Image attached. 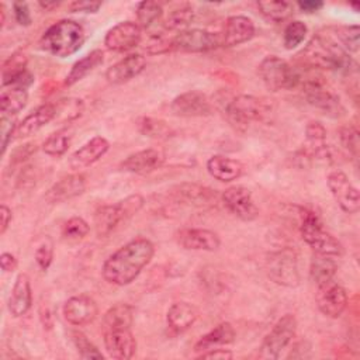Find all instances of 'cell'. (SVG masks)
<instances>
[{
  "label": "cell",
  "mask_w": 360,
  "mask_h": 360,
  "mask_svg": "<svg viewBox=\"0 0 360 360\" xmlns=\"http://www.w3.org/2000/svg\"><path fill=\"white\" fill-rule=\"evenodd\" d=\"M266 273L269 278L283 287L294 288L300 284L298 256L294 249L283 248L271 252L266 259Z\"/></svg>",
  "instance_id": "8"
},
{
  "label": "cell",
  "mask_w": 360,
  "mask_h": 360,
  "mask_svg": "<svg viewBox=\"0 0 360 360\" xmlns=\"http://www.w3.org/2000/svg\"><path fill=\"white\" fill-rule=\"evenodd\" d=\"M104 335V347L110 357L118 360L131 359L136 352V340L131 329H115L105 330Z\"/></svg>",
  "instance_id": "20"
},
{
  "label": "cell",
  "mask_w": 360,
  "mask_h": 360,
  "mask_svg": "<svg viewBox=\"0 0 360 360\" xmlns=\"http://www.w3.org/2000/svg\"><path fill=\"white\" fill-rule=\"evenodd\" d=\"M257 8L260 14L273 22H283L292 15V4L284 0H269V1H259Z\"/></svg>",
  "instance_id": "38"
},
{
  "label": "cell",
  "mask_w": 360,
  "mask_h": 360,
  "mask_svg": "<svg viewBox=\"0 0 360 360\" xmlns=\"http://www.w3.org/2000/svg\"><path fill=\"white\" fill-rule=\"evenodd\" d=\"M170 108L173 114L187 118L205 117L210 115L212 111L210 98L198 90H190L174 97L170 104Z\"/></svg>",
  "instance_id": "16"
},
{
  "label": "cell",
  "mask_w": 360,
  "mask_h": 360,
  "mask_svg": "<svg viewBox=\"0 0 360 360\" xmlns=\"http://www.w3.org/2000/svg\"><path fill=\"white\" fill-rule=\"evenodd\" d=\"M193 18H194L193 7L188 4L180 6L167 14L165 20V28L169 31H179V30L184 31L193 21Z\"/></svg>",
  "instance_id": "40"
},
{
  "label": "cell",
  "mask_w": 360,
  "mask_h": 360,
  "mask_svg": "<svg viewBox=\"0 0 360 360\" xmlns=\"http://www.w3.org/2000/svg\"><path fill=\"white\" fill-rule=\"evenodd\" d=\"M39 6L44 8V10H52V8H55V7H58L59 6V3L58 1H52V3H44V1H41L39 3Z\"/></svg>",
  "instance_id": "57"
},
{
  "label": "cell",
  "mask_w": 360,
  "mask_h": 360,
  "mask_svg": "<svg viewBox=\"0 0 360 360\" xmlns=\"http://www.w3.org/2000/svg\"><path fill=\"white\" fill-rule=\"evenodd\" d=\"M142 31L138 22L121 21L110 28L104 37V45L114 52H127L139 45Z\"/></svg>",
  "instance_id": "15"
},
{
  "label": "cell",
  "mask_w": 360,
  "mask_h": 360,
  "mask_svg": "<svg viewBox=\"0 0 360 360\" xmlns=\"http://www.w3.org/2000/svg\"><path fill=\"white\" fill-rule=\"evenodd\" d=\"M136 127L142 135L153 139H167L174 135L173 128L160 118L141 117L136 122Z\"/></svg>",
  "instance_id": "37"
},
{
  "label": "cell",
  "mask_w": 360,
  "mask_h": 360,
  "mask_svg": "<svg viewBox=\"0 0 360 360\" xmlns=\"http://www.w3.org/2000/svg\"><path fill=\"white\" fill-rule=\"evenodd\" d=\"M135 13H136L138 25L141 28H148V27H150L153 22H156L162 17L163 8H162V6L158 1L145 0V1H141L136 6V11Z\"/></svg>",
  "instance_id": "41"
},
{
  "label": "cell",
  "mask_w": 360,
  "mask_h": 360,
  "mask_svg": "<svg viewBox=\"0 0 360 360\" xmlns=\"http://www.w3.org/2000/svg\"><path fill=\"white\" fill-rule=\"evenodd\" d=\"M176 239L177 243L187 250L214 252L221 245V239L215 232L202 228L181 229L177 232Z\"/></svg>",
  "instance_id": "18"
},
{
  "label": "cell",
  "mask_w": 360,
  "mask_h": 360,
  "mask_svg": "<svg viewBox=\"0 0 360 360\" xmlns=\"http://www.w3.org/2000/svg\"><path fill=\"white\" fill-rule=\"evenodd\" d=\"M53 120H55L53 103H46V104H42V105L37 107L22 121H20L17 124L13 141L14 139H22V138L34 135L42 127H45L46 124L52 122Z\"/></svg>",
  "instance_id": "25"
},
{
  "label": "cell",
  "mask_w": 360,
  "mask_h": 360,
  "mask_svg": "<svg viewBox=\"0 0 360 360\" xmlns=\"http://www.w3.org/2000/svg\"><path fill=\"white\" fill-rule=\"evenodd\" d=\"M65 319L75 326H83L93 322L97 316L98 308L96 301L86 294H79L70 297L63 305Z\"/></svg>",
  "instance_id": "17"
},
{
  "label": "cell",
  "mask_w": 360,
  "mask_h": 360,
  "mask_svg": "<svg viewBox=\"0 0 360 360\" xmlns=\"http://www.w3.org/2000/svg\"><path fill=\"white\" fill-rule=\"evenodd\" d=\"M72 339L82 359H103L101 352H98V349L87 339L84 333L75 330L72 332Z\"/></svg>",
  "instance_id": "45"
},
{
  "label": "cell",
  "mask_w": 360,
  "mask_h": 360,
  "mask_svg": "<svg viewBox=\"0 0 360 360\" xmlns=\"http://www.w3.org/2000/svg\"><path fill=\"white\" fill-rule=\"evenodd\" d=\"M28 91L21 87H8L1 91L0 96V111L1 115L15 117L27 104Z\"/></svg>",
  "instance_id": "34"
},
{
  "label": "cell",
  "mask_w": 360,
  "mask_h": 360,
  "mask_svg": "<svg viewBox=\"0 0 360 360\" xmlns=\"http://www.w3.org/2000/svg\"><path fill=\"white\" fill-rule=\"evenodd\" d=\"M108 149L110 143L105 138L94 136L72 153V156L69 158V166L73 170L84 169L101 159L108 152Z\"/></svg>",
  "instance_id": "23"
},
{
  "label": "cell",
  "mask_w": 360,
  "mask_h": 360,
  "mask_svg": "<svg viewBox=\"0 0 360 360\" xmlns=\"http://www.w3.org/2000/svg\"><path fill=\"white\" fill-rule=\"evenodd\" d=\"M145 49L152 53V55H156V53H165V52H169L172 51V38L170 39H166L165 37L162 35H152L149 38V41L146 42V46Z\"/></svg>",
  "instance_id": "49"
},
{
  "label": "cell",
  "mask_w": 360,
  "mask_h": 360,
  "mask_svg": "<svg viewBox=\"0 0 360 360\" xmlns=\"http://www.w3.org/2000/svg\"><path fill=\"white\" fill-rule=\"evenodd\" d=\"M300 87L302 89L307 103L330 118H339L345 115V107L339 96L325 83L321 76H304L301 72Z\"/></svg>",
  "instance_id": "6"
},
{
  "label": "cell",
  "mask_w": 360,
  "mask_h": 360,
  "mask_svg": "<svg viewBox=\"0 0 360 360\" xmlns=\"http://www.w3.org/2000/svg\"><path fill=\"white\" fill-rule=\"evenodd\" d=\"M35 262L38 264V267L44 271H46L52 263L53 259V246L52 242L49 239H46L44 243H41L37 250H35Z\"/></svg>",
  "instance_id": "47"
},
{
  "label": "cell",
  "mask_w": 360,
  "mask_h": 360,
  "mask_svg": "<svg viewBox=\"0 0 360 360\" xmlns=\"http://www.w3.org/2000/svg\"><path fill=\"white\" fill-rule=\"evenodd\" d=\"M300 233L302 240L319 255L339 257L343 253L342 243L328 231H325L319 215L311 210L301 208Z\"/></svg>",
  "instance_id": "4"
},
{
  "label": "cell",
  "mask_w": 360,
  "mask_h": 360,
  "mask_svg": "<svg viewBox=\"0 0 360 360\" xmlns=\"http://www.w3.org/2000/svg\"><path fill=\"white\" fill-rule=\"evenodd\" d=\"M297 6L304 13H316V11H319L323 7V1H319V0H305V1H298Z\"/></svg>",
  "instance_id": "56"
},
{
  "label": "cell",
  "mask_w": 360,
  "mask_h": 360,
  "mask_svg": "<svg viewBox=\"0 0 360 360\" xmlns=\"http://www.w3.org/2000/svg\"><path fill=\"white\" fill-rule=\"evenodd\" d=\"M198 318L197 308L186 301H179L170 305L167 309L166 321L167 326L173 333H183L187 330Z\"/></svg>",
  "instance_id": "29"
},
{
  "label": "cell",
  "mask_w": 360,
  "mask_h": 360,
  "mask_svg": "<svg viewBox=\"0 0 360 360\" xmlns=\"http://www.w3.org/2000/svg\"><path fill=\"white\" fill-rule=\"evenodd\" d=\"M100 7H101V1H89V0L73 1L69 4L70 13H97Z\"/></svg>",
  "instance_id": "51"
},
{
  "label": "cell",
  "mask_w": 360,
  "mask_h": 360,
  "mask_svg": "<svg viewBox=\"0 0 360 360\" xmlns=\"http://www.w3.org/2000/svg\"><path fill=\"white\" fill-rule=\"evenodd\" d=\"M222 202L239 219L250 222L259 217V208L253 201L252 193L243 186H231L224 190Z\"/></svg>",
  "instance_id": "14"
},
{
  "label": "cell",
  "mask_w": 360,
  "mask_h": 360,
  "mask_svg": "<svg viewBox=\"0 0 360 360\" xmlns=\"http://www.w3.org/2000/svg\"><path fill=\"white\" fill-rule=\"evenodd\" d=\"M255 35V24L249 17L231 15L226 22L224 32L221 34L222 46L231 48L248 42Z\"/></svg>",
  "instance_id": "24"
},
{
  "label": "cell",
  "mask_w": 360,
  "mask_h": 360,
  "mask_svg": "<svg viewBox=\"0 0 360 360\" xmlns=\"http://www.w3.org/2000/svg\"><path fill=\"white\" fill-rule=\"evenodd\" d=\"M134 323V309L128 304H115L103 316V332L115 329H131Z\"/></svg>",
  "instance_id": "31"
},
{
  "label": "cell",
  "mask_w": 360,
  "mask_h": 360,
  "mask_svg": "<svg viewBox=\"0 0 360 360\" xmlns=\"http://www.w3.org/2000/svg\"><path fill=\"white\" fill-rule=\"evenodd\" d=\"M35 145L34 143H25L22 145L21 148H18L15 152H14V156H13V162L15 163H20L22 160H25L27 158H30L34 152H35Z\"/></svg>",
  "instance_id": "53"
},
{
  "label": "cell",
  "mask_w": 360,
  "mask_h": 360,
  "mask_svg": "<svg viewBox=\"0 0 360 360\" xmlns=\"http://www.w3.org/2000/svg\"><path fill=\"white\" fill-rule=\"evenodd\" d=\"M25 66H27V56L22 52H15V53L10 55L8 59L3 63V68H1V84H3V87L8 86V83L15 76H18L24 70H27Z\"/></svg>",
  "instance_id": "42"
},
{
  "label": "cell",
  "mask_w": 360,
  "mask_h": 360,
  "mask_svg": "<svg viewBox=\"0 0 360 360\" xmlns=\"http://www.w3.org/2000/svg\"><path fill=\"white\" fill-rule=\"evenodd\" d=\"M235 336H236L235 329L229 322L218 323L214 329H211L210 332H207L205 335H202L198 339V342L194 345V350L201 353V352H205L210 349L231 345V343H233Z\"/></svg>",
  "instance_id": "30"
},
{
  "label": "cell",
  "mask_w": 360,
  "mask_h": 360,
  "mask_svg": "<svg viewBox=\"0 0 360 360\" xmlns=\"http://www.w3.org/2000/svg\"><path fill=\"white\" fill-rule=\"evenodd\" d=\"M339 139L342 146L354 158L359 156V149H360V136L357 128L349 125V127H342L339 129Z\"/></svg>",
  "instance_id": "46"
},
{
  "label": "cell",
  "mask_w": 360,
  "mask_h": 360,
  "mask_svg": "<svg viewBox=\"0 0 360 360\" xmlns=\"http://www.w3.org/2000/svg\"><path fill=\"white\" fill-rule=\"evenodd\" d=\"M84 190L86 177L82 173H73L53 183L45 193V200L51 204H58L83 194Z\"/></svg>",
  "instance_id": "21"
},
{
  "label": "cell",
  "mask_w": 360,
  "mask_h": 360,
  "mask_svg": "<svg viewBox=\"0 0 360 360\" xmlns=\"http://www.w3.org/2000/svg\"><path fill=\"white\" fill-rule=\"evenodd\" d=\"M70 141H72L70 129L69 128H60V129L52 132L45 139V142L42 143V150L48 156L59 158V156H62V155H65L68 152Z\"/></svg>",
  "instance_id": "39"
},
{
  "label": "cell",
  "mask_w": 360,
  "mask_h": 360,
  "mask_svg": "<svg viewBox=\"0 0 360 360\" xmlns=\"http://www.w3.org/2000/svg\"><path fill=\"white\" fill-rule=\"evenodd\" d=\"M225 114L233 127L246 128L252 122L262 121L269 114V105L259 97L240 94L226 104Z\"/></svg>",
  "instance_id": "9"
},
{
  "label": "cell",
  "mask_w": 360,
  "mask_h": 360,
  "mask_svg": "<svg viewBox=\"0 0 360 360\" xmlns=\"http://www.w3.org/2000/svg\"><path fill=\"white\" fill-rule=\"evenodd\" d=\"M143 197L132 194L115 204H107L97 208L94 212V229L97 236H108L121 222H125L143 207Z\"/></svg>",
  "instance_id": "5"
},
{
  "label": "cell",
  "mask_w": 360,
  "mask_h": 360,
  "mask_svg": "<svg viewBox=\"0 0 360 360\" xmlns=\"http://www.w3.org/2000/svg\"><path fill=\"white\" fill-rule=\"evenodd\" d=\"M297 60L300 68L322 69L343 75L350 73L356 66L354 59L338 44L329 30L315 34L297 53Z\"/></svg>",
  "instance_id": "2"
},
{
  "label": "cell",
  "mask_w": 360,
  "mask_h": 360,
  "mask_svg": "<svg viewBox=\"0 0 360 360\" xmlns=\"http://www.w3.org/2000/svg\"><path fill=\"white\" fill-rule=\"evenodd\" d=\"M222 46V38L218 32L201 28H190L180 31L172 38V51L200 53Z\"/></svg>",
  "instance_id": "11"
},
{
  "label": "cell",
  "mask_w": 360,
  "mask_h": 360,
  "mask_svg": "<svg viewBox=\"0 0 360 360\" xmlns=\"http://www.w3.org/2000/svg\"><path fill=\"white\" fill-rule=\"evenodd\" d=\"M90 232L89 224L80 217L69 218L62 226V236L66 240H80Z\"/></svg>",
  "instance_id": "44"
},
{
  "label": "cell",
  "mask_w": 360,
  "mask_h": 360,
  "mask_svg": "<svg viewBox=\"0 0 360 360\" xmlns=\"http://www.w3.org/2000/svg\"><path fill=\"white\" fill-rule=\"evenodd\" d=\"M0 217H1V225H0V233L4 235L7 228L10 226L11 224V219H13V214H11V210L6 205V204H1L0 205Z\"/></svg>",
  "instance_id": "55"
},
{
  "label": "cell",
  "mask_w": 360,
  "mask_h": 360,
  "mask_svg": "<svg viewBox=\"0 0 360 360\" xmlns=\"http://www.w3.org/2000/svg\"><path fill=\"white\" fill-rule=\"evenodd\" d=\"M17 264H18V262H17V259H15L14 255H11V253H8V252L1 253V256H0V266H1V269H3L6 273L14 271V270L17 269Z\"/></svg>",
  "instance_id": "54"
},
{
  "label": "cell",
  "mask_w": 360,
  "mask_h": 360,
  "mask_svg": "<svg viewBox=\"0 0 360 360\" xmlns=\"http://www.w3.org/2000/svg\"><path fill=\"white\" fill-rule=\"evenodd\" d=\"M13 14H14V18L15 21L20 24V25H30L31 24V13H30V8L27 6V3L24 1H14L13 3Z\"/></svg>",
  "instance_id": "50"
},
{
  "label": "cell",
  "mask_w": 360,
  "mask_h": 360,
  "mask_svg": "<svg viewBox=\"0 0 360 360\" xmlns=\"http://www.w3.org/2000/svg\"><path fill=\"white\" fill-rule=\"evenodd\" d=\"M103 59H104V53L101 49H94L90 53H87L84 58L79 59L68 73L65 79V86H73L77 82H80L84 76H87L97 66H100L103 63Z\"/></svg>",
  "instance_id": "32"
},
{
  "label": "cell",
  "mask_w": 360,
  "mask_h": 360,
  "mask_svg": "<svg viewBox=\"0 0 360 360\" xmlns=\"http://www.w3.org/2000/svg\"><path fill=\"white\" fill-rule=\"evenodd\" d=\"M338 44L349 53H356L360 46V28L359 25H339L328 28Z\"/></svg>",
  "instance_id": "36"
},
{
  "label": "cell",
  "mask_w": 360,
  "mask_h": 360,
  "mask_svg": "<svg viewBox=\"0 0 360 360\" xmlns=\"http://www.w3.org/2000/svg\"><path fill=\"white\" fill-rule=\"evenodd\" d=\"M145 68L146 58L142 53H129L107 69L105 79L111 84H122L142 73Z\"/></svg>",
  "instance_id": "19"
},
{
  "label": "cell",
  "mask_w": 360,
  "mask_h": 360,
  "mask_svg": "<svg viewBox=\"0 0 360 360\" xmlns=\"http://www.w3.org/2000/svg\"><path fill=\"white\" fill-rule=\"evenodd\" d=\"M86 31L82 24L73 20H60L42 34L39 46L53 56L68 58L76 53L83 46Z\"/></svg>",
  "instance_id": "3"
},
{
  "label": "cell",
  "mask_w": 360,
  "mask_h": 360,
  "mask_svg": "<svg viewBox=\"0 0 360 360\" xmlns=\"http://www.w3.org/2000/svg\"><path fill=\"white\" fill-rule=\"evenodd\" d=\"M32 304V294H31V283L30 277L25 273H21L15 277L13 284L10 297H8V311L13 316H22L28 312Z\"/></svg>",
  "instance_id": "27"
},
{
  "label": "cell",
  "mask_w": 360,
  "mask_h": 360,
  "mask_svg": "<svg viewBox=\"0 0 360 360\" xmlns=\"http://www.w3.org/2000/svg\"><path fill=\"white\" fill-rule=\"evenodd\" d=\"M308 28L305 25V22L300 21V20H294L291 22H288V25L284 30L283 34V44L285 49H294L298 45H301L307 37Z\"/></svg>",
  "instance_id": "43"
},
{
  "label": "cell",
  "mask_w": 360,
  "mask_h": 360,
  "mask_svg": "<svg viewBox=\"0 0 360 360\" xmlns=\"http://www.w3.org/2000/svg\"><path fill=\"white\" fill-rule=\"evenodd\" d=\"M297 332V319L291 314L283 315L266 335L262 342L259 357L278 359L281 353L290 346Z\"/></svg>",
  "instance_id": "10"
},
{
  "label": "cell",
  "mask_w": 360,
  "mask_h": 360,
  "mask_svg": "<svg viewBox=\"0 0 360 360\" xmlns=\"http://www.w3.org/2000/svg\"><path fill=\"white\" fill-rule=\"evenodd\" d=\"M336 270H338V263L335 257L314 253L309 263V277L316 285L323 284L329 280H333Z\"/></svg>",
  "instance_id": "33"
},
{
  "label": "cell",
  "mask_w": 360,
  "mask_h": 360,
  "mask_svg": "<svg viewBox=\"0 0 360 360\" xmlns=\"http://www.w3.org/2000/svg\"><path fill=\"white\" fill-rule=\"evenodd\" d=\"M232 357H233V353L229 349H219V347L210 349L198 354V359H214V360H228Z\"/></svg>",
  "instance_id": "52"
},
{
  "label": "cell",
  "mask_w": 360,
  "mask_h": 360,
  "mask_svg": "<svg viewBox=\"0 0 360 360\" xmlns=\"http://www.w3.org/2000/svg\"><path fill=\"white\" fill-rule=\"evenodd\" d=\"M172 195L177 201H184L194 207L212 205L217 201L215 190L197 183H181L173 187Z\"/></svg>",
  "instance_id": "26"
},
{
  "label": "cell",
  "mask_w": 360,
  "mask_h": 360,
  "mask_svg": "<svg viewBox=\"0 0 360 360\" xmlns=\"http://www.w3.org/2000/svg\"><path fill=\"white\" fill-rule=\"evenodd\" d=\"M207 172L218 181L229 183L243 174V165L224 155H214L207 160Z\"/></svg>",
  "instance_id": "28"
},
{
  "label": "cell",
  "mask_w": 360,
  "mask_h": 360,
  "mask_svg": "<svg viewBox=\"0 0 360 360\" xmlns=\"http://www.w3.org/2000/svg\"><path fill=\"white\" fill-rule=\"evenodd\" d=\"M165 162V153L156 148H148L127 156L121 162V169L135 174H146L159 169Z\"/></svg>",
  "instance_id": "22"
},
{
  "label": "cell",
  "mask_w": 360,
  "mask_h": 360,
  "mask_svg": "<svg viewBox=\"0 0 360 360\" xmlns=\"http://www.w3.org/2000/svg\"><path fill=\"white\" fill-rule=\"evenodd\" d=\"M55 107V120L62 124H69L70 121L79 118L84 111V103L76 97H65L53 101Z\"/></svg>",
  "instance_id": "35"
},
{
  "label": "cell",
  "mask_w": 360,
  "mask_h": 360,
  "mask_svg": "<svg viewBox=\"0 0 360 360\" xmlns=\"http://www.w3.org/2000/svg\"><path fill=\"white\" fill-rule=\"evenodd\" d=\"M0 122H1L0 124V131H1V155H4L8 143L13 141L14 131L17 128V122H15L14 117H7V115H1Z\"/></svg>",
  "instance_id": "48"
},
{
  "label": "cell",
  "mask_w": 360,
  "mask_h": 360,
  "mask_svg": "<svg viewBox=\"0 0 360 360\" xmlns=\"http://www.w3.org/2000/svg\"><path fill=\"white\" fill-rule=\"evenodd\" d=\"M326 184L332 197L343 212L356 214L360 210L359 190L352 184L346 173L342 170L330 172L326 177Z\"/></svg>",
  "instance_id": "12"
},
{
  "label": "cell",
  "mask_w": 360,
  "mask_h": 360,
  "mask_svg": "<svg viewBox=\"0 0 360 360\" xmlns=\"http://www.w3.org/2000/svg\"><path fill=\"white\" fill-rule=\"evenodd\" d=\"M153 253L155 246L149 239H132L104 262L101 274L110 284L120 287L128 285L149 264Z\"/></svg>",
  "instance_id": "1"
},
{
  "label": "cell",
  "mask_w": 360,
  "mask_h": 360,
  "mask_svg": "<svg viewBox=\"0 0 360 360\" xmlns=\"http://www.w3.org/2000/svg\"><path fill=\"white\" fill-rule=\"evenodd\" d=\"M257 72L270 91L292 90L301 82V70L276 55L266 56L260 62Z\"/></svg>",
  "instance_id": "7"
},
{
  "label": "cell",
  "mask_w": 360,
  "mask_h": 360,
  "mask_svg": "<svg viewBox=\"0 0 360 360\" xmlns=\"http://www.w3.org/2000/svg\"><path fill=\"white\" fill-rule=\"evenodd\" d=\"M316 288L315 301L319 311L328 318H339L347 307L346 290L335 278L316 285Z\"/></svg>",
  "instance_id": "13"
}]
</instances>
